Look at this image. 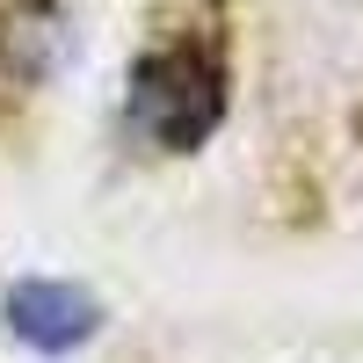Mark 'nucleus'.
Segmentation results:
<instances>
[{
    "label": "nucleus",
    "instance_id": "nucleus-1",
    "mask_svg": "<svg viewBox=\"0 0 363 363\" xmlns=\"http://www.w3.org/2000/svg\"><path fill=\"white\" fill-rule=\"evenodd\" d=\"M225 102H233V66H225V44L203 37V29L138 51L131 87H124L131 131L160 153H196L225 124Z\"/></svg>",
    "mask_w": 363,
    "mask_h": 363
},
{
    "label": "nucleus",
    "instance_id": "nucleus-2",
    "mask_svg": "<svg viewBox=\"0 0 363 363\" xmlns=\"http://www.w3.org/2000/svg\"><path fill=\"white\" fill-rule=\"evenodd\" d=\"M8 335L29 342V349H44V356H66L80 342H95V327H102V306H95V291H80L66 277H22L8 284Z\"/></svg>",
    "mask_w": 363,
    "mask_h": 363
}]
</instances>
